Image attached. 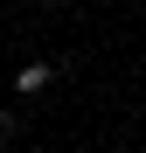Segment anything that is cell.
<instances>
[{"instance_id":"cell-1","label":"cell","mask_w":146,"mask_h":153,"mask_svg":"<svg viewBox=\"0 0 146 153\" xmlns=\"http://www.w3.org/2000/svg\"><path fill=\"white\" fill-rule=\"evenodd\" d=\"M49 84H56V76H49V63H21V76H14V91H21V97H42Z\"/></svg>"},{"instance_id":"cell-2","label":"cell","mask_w":146,"mask_h":153,"mask_svg":"<svg viewBox=\"0 0 146 153\" xmlns=\"http://www.w3.org/2000/svg\"><path fill=\"white\" fill-rule=\"evenodd\" d=\"M14 132H21V118H14V111H0V146H7Z\"/></svg>"},{"instance_id":"cell-3","label":"cell","mask_w":146,"mask_h":153,"mask_svg":"<svg viewBox=\"0 0 146 153\" xmlns=\"http://www.w3.org/2000/svg\"><path fill=\"white\" fill-rule=\"evenodd\" d=\"M42 7H56V0H42Z\"/></svg>"}]
</instances>
